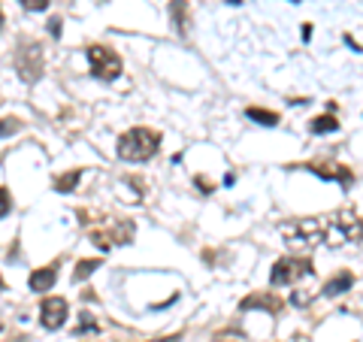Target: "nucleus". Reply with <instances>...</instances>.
Instances as JSON below:
<instances>
[{
  "mask_svg": "<svg viewBox=\"0 0 363 342\" xmlns=\"http://www.w3.org/2000/svg\"><path fill=\"white\" fill-rule=\"evenodd\" d=\"M363 239V221L351 209H339L333 215H321V246L342 248Z\"/></svg>",
  "mask_w": 363,
  "mask_h": 342,
  "instance_id": "obj_1",
  "label": "nucleus"
},
{
  "mask_svg": "<svg viewBox=\"0 0 363 342\" xmlns=\"http://www.w3.org/2000/svg\"><path fill=\"white\" fill-rule=\"evenodd\" d=\"M157 145H161V133H155L149 128H133L128 133H121L118 158L121 161H130V164H143L157 152Z\"/></svg>",
  "mask_w": 363,
  "mask_h": 342,
  "instance_id": "obj_2",
  "label": "nucleus"
},
{
  "mask_svg": "<svg viewBox=\"0 0 363 342\" xmlns=\"http://www.w3.org/2000/svg\"><path fill=\"white\" fill-rule=\"evenodd\" d=\"M88 236L97 248L109 252V248H116V246H128L136 236V227L128 219H100L97 224H88Z\"/></svg>",
  "mask_w": 363,
  "mask_h": 342,
  "instance_id": "obj_3",
  "label": "nucleus"
},
{
  "mask_svg": "<svg viewBox=\"0 0 363 342\" xmlns=\"http://www.w3.org/2000/svg\"><path fill=\"white\" fill-rule=\"evenodd\" d=\"M88 64H91V76L112 82L121 76V58L106 45H88Z\"/></svg>",
  "mask_w": 363,
  "mask_h": 342,
  "instance_id": "obj_4",
  "label": "nucleus"
},
{
  "mask_svg": "<svg viewBox=\"0 0 363 342\" xmlns=\"http://www.w3.org/2000/svg\"><path fill=\"white\" fill-rule=\"evenodd\" d=\"M16 70L25 82H37L43 76V49L40 43H21L18 52H16Z\"/></svg>",
  "mask_w": 363,
  "mask_h": 342,
  "instance_id": "obj_5",
  "label": "nucleus"
},
{
  "mask_svg": "<svg viewBox=\"0 0 363 342\" xmlns=\"http://www.w3.org/2000/svg\"><path fill=\"white\" fill-rule=\"evenodd\" d=\"M303 276H312V260H306V258H281V260H276V267H272L269 282L279 288V285L300 282Z\"/></svg>",
  "mask_w": 363,
  "mask_h": 342,
  "instance_id": "obj_6",
  "label": "nucleus"
},
{
  "mask_svg": "<svg viewBox=\"0 0 363 342\" xmlns=\"http://www.w3.org/2000/svg\"><path fill=\"white\" fill-rule=\"evenodd\" d=\"M67 312H70V309H67V300H61V297H45L43 306H40V321H43L45 330H58L67 321Z\"/></svg>",
  "mask_w": 363,
  "mask_h": 342,
  "instance_id": "obj_7",
  "label": "nucleus"
},
{
  "mask_svg": "<svg viewBox=\"0 0 363 342\" xmlns=\"http://www.w3.org/2000/svg\"><path fill=\"white\" fill-rule=\"evenodd\" d=\"M306 170H312V173H315V176H321V179L339 182V185H351V182H354V173H351L348 167L333 164V161H315V164H309Z\"/></svg>",
  "mask_w": 363,
  "mask_h": 342,
  "instance_id": "obj_8",
  "label": "nucleus"
},
{
  "mask_svg": "<svg viewBox=\"0 0 363 342\" xmlns=\"http://www.w3.org/2000/svg\"><path fill=\"white\" fill-rule=\"evenodd\" d=\"M240 309H267L269 315H279L281 300L276 297V294H252V297H245L240 303Z\"/></svg>",
  "mask_w": 363,
  "mask_h": 342,
  "instance_id": "obj_9",
  "label": "nucleus"
},
{
  "mask_svg": "<svg viewBox=\"0 0 363 342\" xmlns=\"http://www.w3.org/2000/svg\"><path fill=\"white\" fill-rule=\"evenodd\" d=\"M55 279H58V267L52 264V267H43V270H37V272H30L28 285H30V291H37V294H45V291H52Z\"/></svg>",
  "mask_w": 363,
  "mask_h": 342,
  "instance_id": "obj_10",
  "label": "nucleus"
},
{
  "mask_svg": "<svg viewBox=\"0 0 363 342\" xmlns=\"http://www.w3.org/2000/svg\"><path fill=\"white\" fill-rule=\"evenodd\" d=\"M169 16H173L176 33H182V37H185L188 25H191V13H188V4H185V0H173V4H169Z\"/></svg>",
  "mask_w": 363,
  "mask_h": 342,
  "instance_id": "obj_11",
  "label": "nucleus"
},
{
  "mask_svg": "<svg viewBox=\"0 0 363 342\" xmlns=\"http://www.w3.org/2000/svg\"><path fill=\"white\" fill-rule=\"evenodd\" d=\"M351 285H354V276H351V272H336V276L321 288V294L324 297H339V294H345Z\"/></svg>",
  "mask_w": 363,
  "mask_h": 342,
  "instance_id": "obj_12",
  "label": "nucleus"
},
{
  "mask_svg": "<svg viewBox=\"0 0 363 342\" xmlns=\"http://www.w3.org/2000/svg\"><path fill=\"white\" fill-rule=\"evenodd\" d=\"M245 116L252 118V121H257V124H264V128H276V124H279V116H276V112L260 109V106H248V109H245Z\"/></svg>",
  "mask_w": 363,
  "mask_h": 342,
  "instance_id": "obj_13",
  "label": "nucleus"
},
{
  "mask_svg": "<svg viewBox=\"0 0 363 342\" xmlns=\"http://www.w3.org/2000/svg\"><path fill=\"white\" fill-rule=\"evenodd\" d=\"M79 179H82V170H70V173H64V176L55 179V191L70 194V191L79 185Z\"/></svg>",
  "mask_w": 363,
  "mask_h": 342,
  "instance_id": "obj_14",
  "label": "nucleus"
},
{
  "mask_svg": "<svg viewBox=\"0 0 363 342\" xmlns=\"http://www.w3.org/2000/svg\"><path fill=\"white\" fill-rule=\"evenodd\" d=\"M309 131H312L315 136H321V133H333V131H339V121H336L333 116H318V118L309 124Z\"/></svg>",
  "mask_w": 363,
  "mask_h": 342,
  "instance_id": "obj_15",
  "label": "nucleus"
},
{
  "mask_svg": "<svg viewBox=\"0 0 363 342\" xmlns=\"http://www.w3.org/2000/svg\"><path fill=\"white\" fill-rule=\"evenodd\" d=\"M100 267V260L97 258H91V260H79L76 264V272H73V282H82V279H88L91 272H94Z\"/></svg>",
  "mask_w": 363,
  "mask_h": 342,
  "instance_id": "obj_16",
  "label": "nucleus"
},
{
  "mask_svg": "<svg viewBox=\"0 0 363 342\" xmlns=\"http://www.w3.org/2000/svg\"><path fill=\"white\" fill-rule=\"evenodd\" d=\"M18 131H21V121H16V118L0 121V136H13V133H18Z\"/></svg>",
  "mask_w": 363,
  "mask_h": 342,
  "instance_id": "obj_17",
  "label": "nucleus"
},
{
  "mask_svg": "<svg viewBox=\"0 0 363 342\" xmlns=\"http://www.w3.org/2000/svg\"><path fill=\"white\" fill-rule=\"evenodd\" d=\"M9 209H13V197H9L6 188H0V219H4V215H9Z\"/></svg>",
  "mask_w": 363,
  "mask_h": 342,
  "instance_id": "obj_18",
  "label": "nucleus"
},
{
  "mask_svg": "<svg viewBox=\"0 0 363 342\" xmlns=\"http://www.w3.org/2000/svg\"><path fill=\"white\" fill-rule=\"evenodd\" d=\"M21 6L30 9V13H43V9L49 6V0H21Z\"/></svg>",
  "mask_w": 363,
  "mask_h": 342,
  "instance_id": "obj_19",
  "label": "nucleus"
},
{
  "mask_svg": "<svg viewBox=\"0 0 363 342\" xmlns=\"http://www.w3.org/2000/svg\"><path fill=\"white\" fill-rule=\"evenodd\" d=\"M61 28H64L61 18H52V21H49V33H52V37H61Z\"/></svg>",
  "mask_w": 363,
  "mask_h": 342,
  "instance_id": "obj_20",
  "label": "nucleus"
},
{
  "mask_svg": "<svg viewBox=\"0 0 363 342\" xmlns=\"http://www.w3.org/2000/svg\"><path fill=\"white\" fill-rule=\"evenodd\" d=\"M152 342H182V333H173V336H164V339H152Z\"/></svg>",
  "mask_w": 363,
  "mask_h": 342,
  "instance_id": "obj_21",
  "label": "nucleus"
},
{
  "mask_svg": "<svg viewBox=\"0 0 363 342\" xmlns=\"http://www.w3.org/2000/svg\"><path fill=\"white\" fill-rule=\"evenodd\" d=\"M0 28H4V9H0Z\"/></svg>",
  "mask_w": 363,
  "mask_h": 342,
  "instance_id": "obj_22",
  "label": "nucleus"
},
{
  "mask_svg": "<svg viewBox=\"0 0 363 342\" xmlns=\"http://www.w3.org/2000/svg\"><path fill=\"white\" fill-rule=\"evenodd\" d=\"M0 288H4V279H0Z\"/></svg>",
  "mask_w": 363,
  "mask_h": 342,
  "instance_id": "obj_23",
  "label": "nucleus"
}]
</instances>
